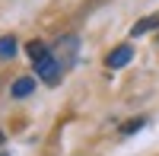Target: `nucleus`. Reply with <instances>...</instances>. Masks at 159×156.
Here are the masks:
<instances>
[{
    "mask_svg": "<svg viewBox=\"0 0 159 156\" xmlns=\"http://www.w3.org/2000/svg\"><path fill=\"white\" fill-rule=\"evenodd\" d=\"M25 54H29L32 61H42V57L48 54V48H45L42 42H38V38H32V42H29V45H25Z\"/></svg>",
    "mask_w": 159,
    "mask_h": 156,
    "instance_id": "39448f33",
    "label": "nucleus"
},
{
    "mask_svg": "<svg viewBox=\"0 0 159 156\" xmlns=\"http://www.w3.org/2000/svg\"><path fill=\"white\" fill-rule=\"evenodd\" d=\"M153 29H159V13H150V16L137 19L134 29H130V35H147V32H153Z\"/></svg>",
    "mask_w": 159,
    "mask_h": 156,
    "instance_id": "7ed1b4c3",
    "label": "nucleus"
},
{
    "mask_svg": "<svg viewBox=\"0 0 159 156\" xmlns=\"http://www.w3.org/2000/svg\"><path fill=\"white\" fill-rule=\"evenodd\" d=\"M32 89H35L32 76H19V80L10 86V93H13V99H25V96H32Z\"/></svg>",
    "mask_w": 159,
    "mask_h": 156,
    "instance_id": "20e7f679",
    "label": "nucleus"
},
{
    "mask_svg": "<svg viewBox=\"0 0 159 156\" xmlns=\"http://www.w3.org/2000/svg\"><path fill=\"white\" fill-rule=\"evenodd\" d=\"M35 73L42 76V83H51V86H54V83L61 80V61L51 57V54H45L42 61H35Z\"/></svg>",
    "mask_w": 159,
    "mask_h": 156,
    "instance_id": "f257e3e1",
    "label": "nucleus"
},
{
    "mask_svg": "<svg viewBox=\"0 0 159 156\" xmlns=\"http://www.w3.org/2000/svg\"><path fill=\"white\" fill-rule=\"evenodd\" d=\"M92 3H102V0H92Z\"/></svg>",
    "mask_w": 159,
    "mask_h": 156,
    "instance_id": "1a4fd4ad",
    "label": "nucleus"
},
{
    "mask_svg": "<svg viewBox=\"0 0 159 156\" xmlns=\"http://www.w3.org/2000/svg\"><path fill=\"white\" fill-rule=\"evenodd\" d=\"M16 51H19V45H16V38H0V57H16Z\"/></svg>",
    "mask_w": 159,
    "mask_h": 156,
    "instance_id": "423d86ee",
    "label": "nucleus"
},
{
    "mask_svg": "<svg viewBox=\"0 0 159 156\" xmlns=\"http://www.w3.org/2000/svg\"><path fill=\"white\" fill-rule=\"evenodd\" d=\"M0 144H3V131H0Z\"/></svg>",
    "mask_w": 159,
    "mask_h": 156,
    "instance_id": "6e6552de",
    "label": "nucleus"
},
{
    "mask_svg": "<svg viewBox=\"0 0 159 156\" xmlns=\"http://www.w3.org/2000/svg\"><path fill=\"white\" fill-rule=\"evenodd\" d=\"M130 57H134V48H130V45H118V48H111V51H108L105 64H108L111 70H118V67H127Z\"/></svg>",
    "mask_w": 159,
    "mask_h": 156,
    "instance_id": "f03ea898",
    "label": "nucleus"
},
{
    "mask_svg": "<svg viewBox=\"0 0 159 156\" xmlns=\"http://www.w3.org/2000/svg\"><path fill=\"white\" fill-rule=\"evenodd\" d=\"M143 124H147V118H130V121H124L121 127H118V134H124V137H130L134 131H140Z\"/></svg>",
    "mask_w": 159,
    "mask_h": 156,
    "instance_id": "0eeeda50",
    "label": "nucleus"
}]
</instances>
